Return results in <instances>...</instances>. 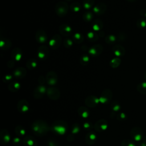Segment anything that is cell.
<instances>
[{
	"label": "cell",
	"mask_w": 146,
	"mask_h": 146,
	"mask_svg": "<svg viewBox=\"0 0 146 146\" xmlns=\"http://www.w3.org/2000/svg\"><path fill=\"white\" fill-rule=\"evenodd\" d=\"M34 133L38 136L45 135L49 130V126L44 121L38 120L34 122L31 126Z\"/></svg>",
	"instance_id": "obj_1"
},
{
	"label": "cell",
	"mask_w": 146,
	"mask_h": 146,
	"mask_svg": "<svg viewBox=\"0 0 146 146\" xmlns=\"http://www.w3.org/2000/svg\"><path fill=\"white\" fill-rule=\"evenodd\" d=\"M68 5L64 1L58 2L55 7V11L58 16L60 17H64L68 13Z\"/></svg>",
	"instance_id": "obj_2"
},
{
	"label": "cell",
	"mask_w": 146,
	"mask_h": 146,
	"mask_svg": "<svg viewBox=\"0 0 146 146\" xmlns=\"http://www.w3.org/2000/svg\"><path fill=\"white\" fill-rule=\"evenodd\" d=\"M67 124L61 120L56 121L52 124V128L54 129V131L60 135L65 133L67 130Z\"/></svg>",
	"instance_id": "obj_3"
},
{
	"label": "cell",
	"mask_w": 146,
	"mask_h": 146,
	"mask_svg": "<svg viewBox=\"0 0 146 146\" xmlns=\"http://www.w3.org/2000/svg\"><path fill=\"white\" fill-rule=\"evenodd\" d=\"M103 51V47L100 44H95L89 48L88 54L92 57L99 56Z\"/></svg>",
	"instance_id": "obj_4"
},
{
	"label": "cell",
	"mask_w": 146,
	"mask_h": 146,
	"mask_svg": "<svg viewBox=\"0 0 146 146\" xmlns=\"http://www.w3.org/2000/svg\"><path fill=\"white\" fill-rule=\"evenodd\" d=\"M50 55L48 47L46 45H41L37 50V56L42 60L46 59Z\"/></svg>",
	"instance_id": "obj_5"
},
{
	"label": "cell",
	"mask_w": 146,
	"mask_h": 146,
	"mask_svg": "<svg viewBox=\"0 0 146 146\" xmlns=\"http://www.w3.org/2000/svg\"><path fill=\"white\" fill-rule=\"evenodd\" d=\"M62 43V38L59 34H55L52 36L49 42V45L51 49L57 50Z\"/></svg>",
	"instance_id": "obj_6"
},
{
	"label": "cell",
	"mask_w": 146,
	"mask_h": 146,
	"mask_svg": "<svg viewBox=\"0 0 146 146\" xmlns=\"http://www.w3.org/2000/svg\"><path fill=\"white\" fill-rule=\"evenodd\" d=\"M112 92L111 90L107 88L104 90L100 96L99 102L102 103H108L112 99Z\"/></svg>",
	"instance_id": "obj_7"
},
{
	"label": "cell",
	"mask_w": 146,
	"mask_h": 146,
	"mask_svg": "<svg viewBox=\"0 0 146 146\" xmlns=\"http://www.w3.org/2000/svg\"><path fill=\"white\" fill-rule=\"evenodd\" d=\"M130 135L134 140L139 142L143 137V131L140 128H133L131 131Z\"/></svg>",
	"instance_id": "obj_8"
},
{
	"label": "cell",
	"mask_w": 146,
	"mask_h": 146,
	"mask_svg": "<svg viewBox=\"0 0 146 146\" xmlns=\"http://www.w3.org/2000/svg\"><path fill=\"white\" fill-rule=\"evenodd\" d=\"M46 80L48 84L54 86L58 82V75L55 71H50L46 75Z\"/></svg>",
	"instance_id": "obj_9"
},
{
	"label": "cell",
	"mask_w": 146,
	"mask_h": 146,
	"mask_svg": "<svg viewBox=\"0 0 146 146\" xmlns=\"http://www.w3.org/2000/svg\"><path fill=\"white\" fill-rule=\"evenodd\" d=\"M36 42L39 43H44L47 40V36L46 31L42 29H39L36 31L35 35Z\"/></svg>",
	"instance_id": "obj_10"
},
{
	"label": "cell",
	"mask_w": 146,
	"mask_h": 146,
	"mask_svg": "<svg viewBox=\"0 0 146 146\" xmlns=\"http://www.w3.org/2000/svg\"><path fill=\"white\" fill-rule=\"evenodd\" d=\"M47 95L48 97L52 100H57L60 97V91L56 87H49L46 91Z\"/></svg>",
	"instance_id": "obj_11"
},
{
	"label": "cell",
	"mask_w": 146,
	"mask_h": 146,
	"mask_svg": "<svg viewBox=\"0 0 146 146\" xmlns=\"http://www.w3.org/2000/svg\"><path fill=\"white\" fill-rule=\"evenodd\" d=\"M107 10V5L103 2L97 3L93 8V11L98 15L103 14Z\"/></svg>",
	"instance_id": "obj_12"
},
{
	"label": "cell",
	"mask_w": 146,
	"mask_h": 146,
	"mask_svg": "<svg viewBox=\"0 0 146 146\" xmlns=\"http://www.w3.org/2000/svg\"><path fill=\"white\" fill-rule=\"evenodd\" d=\"M59 31L61 35L66 37L70 36L72 33V28L67 24H62L60 25L59 27Z\"/></svg>",
	"instance_id": "obj_13"
},
{
	"label": "cell",
	"mask_w": 146,
	"mask_h": 146,
	"mask_svg": "<svg viewBox=\"0 0 146 146\" xmlns=\"http://www.w3.org/2000/svg\"><path fill=\"white\" fill-rule=\"evenodd\" d=\"M108 127V124L107 120L104 119H100L96 121L94 125L95 129L98 132H101L105 131Z\"/></svg>",
	"instance_id": "obj_14"
},
{
	"label": "cell",
	"mask_w": 146,
	"mask_h": 146,
	"mask_svg": "<svg viewBox=\"0 0 146 146\" xmlns=\"http://www.w3.org/2000/svg\"><path fill=\"white\" fill-rule=\"evenodd\" d=\"M47 90L46 87L44 85H39L34 90L33 95L36 99L41 98L44 94L46 92Z\"/></svg>",
	"instance_id": "obj_15"
},
{
	"label": "cell",
	"mask_w": 146,
	"mask_h": 146,
	"mask_svg": "<svg viewBox=\"0 0 146 146\" xmlns=\"http://www.w3.org/2000/svg\"><path fill=\"white\" fill-rule=\"evenodd\" d=\"M22 55H23V53H22V50L18 47H16L13 49L11 52V59L15 62L19 61L22 59Z\"/></svg>",
	"instance_id": "obj_16"
},
{
	"label": "cell",
	"mask_w": 146,
	"mask_h": 146,
	"mask_svg": "<svg viewBox=\"0 0 146 146\" xmlns=\"http://www.w3.org/2000/svg\"><path fill=\"white\" fill-rule=\"evenodd\" d=\"M99 99L94 95L87 96L85 99V104L89 107H94L99 103Z\"/></svg>",
	"instance_id": "obj_17"
},
{
	"label": "cell",
	"mask_w": 146,
	"mask_h": 146,
	"mask_svg": "<svg viewBox=\"0 0 146 146\" xmlns=\"http://www.w3.org/2000/svg\"><path fill=\"white\" fill-rule=\"evenodd\" d=\"M112 51L114 55L118 58L124 55L125 52V50L124 47L119 44H116L113 46V47H112Z\"/></svg>",
	"instance_id": "obj_18"
},
{
	"label": "cell",
	"mask_w": 146,
	"mask_h": 146,
	"mask_svg": "<svg viewBox=\"0 0 146 146\" xmlns=\"http://www.w3.org/2000/svg\"><path fill=\"white\" fill-rule=\"evenodd\" d=\"M12 43L10 39L7 38H1L0 40V48L2 50H8L11 48Z\"/></svg>",
	"instance_id": "obj_19"
},
{
	"label": "cell",
	"mask_w": 146,
	"mask_h": 146,
	"mask_svg": "<svg viewBox=\"0 0 146 146\" xmlns=\"http://www.w3.org/2000/svg\"><path fill=\"white\" fill-rule=\"evenodd\" d=\"M27 74V70L25 68L23 67H19L14 70L13 71V75L15 78L21 79L26 75Z\"/></svg>",
	"instance_id": "obj_20"
},
{
	"label": "cell",
	"mask_w": 146,
	"mask_h": 146,
	"mask_svg": "<svg viewBox=\"0 0 146 146\" xmlns=\"http://www.w3.org/2000/svg\"><path fill=\"white\" fill-rule=\"evenodd\" d=\"M17 108L19 112L25 113L27 112L29 109V103L24 99L21 100L18 102Z\"/></svg>",
	"instance_id": "obj_21"
},
{
	"label": "cell",
	"mask_w": 146,
	"mask_h": 146,
	"mask_svg": "<svg viewBox=\"0 0 146 146\" xmlns=\"http://www.w3.org/2000/svg\"><path fill=\"white\" fill-rule=\"evenodd\" d=\"M10 134L6 129H3L1 131L0 140H1V144H5L7 143L10 141Z\"/></svg>",
	"instance_id": "obj_22"
},
{
	"label": "cell",
	"mask_w": 146,
	"mask_h": 146,
	"mask_svg": "<svg viewBox=\"0 0 146 146\" xmlns=\"http://www.w3.org/2000/svg\"><path fill=\"white\" fill-rule=\"evenodd\" d=\"M23 144L24 146H36V141L32 136L27 135L23 137Z\"/></svg>",
	"instance_id": "obj_23"
},
{
	"label": "cell",
	"mask_w": 146,
	"mask_h": 146,
	"mask_svg": "<svg viewBox=\"0 0 146 146\" xmlns=\"http://www.w3.org/2000/svg\"><path fill=\"white\" fill-rule=\"evenodd\" d=\"M91 27L94 31H101L103 27V23L100 19H96L91 23Z\"/></svg>",
	"instance_id": "obj_24"
},
{
	"label": "cell",
	"mask_w": 146,
	"mask_h": 146,
	"mask_svg": "<svg viewBox=\"0 0 146 146\" xmlns=\"http://www.w3.org/2000/svg\"><path fill=\"white\" fill-rule=\"evenodd\" d=\"M96 139V135L94 132H88L86 136V141L88 144H93Z\"/></svg>",
	"instance_id": "obj_25"
},
{
	"label": "cell",
	"mask_w": 146,
	"mask_h": 146,
	"mask_svg": "<svg viewBox=\"0 0 146 146\" xmlns=\"http://www.w3.org/2000/svg\"><path fill=\"white\" fill-rule=\"evenodd\" d=\"M86 38H87V39L89 42H96V41H97L98 40V39H99V35H98V34H97L96 33L90 31V32L87 33Z\"/></svg>",
	"instance_id": "obj_26"
},
{
	"label": "cell",
	"mask_w": 146,
	"mask_h": 146,
	"mask_svg": "<svg viewBox=\"0 0 146 146\" xmlns=\"http://www.w3.org/2000/svg\"><path fill=\"white\" fill-rule=\"evenodd\" d=\"M37 61L34 58H30L29 59L26 63V66L27 68L30 70H32L35 68L37 66Z\"/></svg>",
	"instance_id": "obj_27"
},
{
	"label": "cell",
	"mask_w": 146,
	"mask_h": 146,
	"mask_svg": "<svg viewBox=\"0 0 146 146\" xmlns=\"http://www.w3.org/2000/svg\"><path fill=\"white\" fill-rule=\"evenodd\" d=\"M20 87H21L20 83L16 81L11 82L8 86V89L11 92H17L19 90Z\"/></svg>",
	"instance_id": "obj_28"
},
{
	"label": "cell",
	"mask_w": 146,
	"mask_h": 146,
	"mask_svg": "<svg viewBox=\"0 0 146 146\" xmlns=\"http://www.w3.org/2000/svg\"><path fill=\"white\" fill-rule=\"evenodd\" d=\"M72 40L75 43L79 44L84 41V36L82 34L76 33L73 35Z\"/></svg>",
	"instance_id": "obj_29"
},
{
	"label": "cell",
	"mask_w": 146,
	"mask_h": 146,
	"mask_svg": "<svg viewBox=\"0 0 146 146\" xmlns=\"http://www.w3.org/2000/svg\"><path fill=\"white\" fill-rule=\"evenodd\" d=\"M105 42L109 44H112L115 43V42L117 40V38L116 36H115L114 35L112 34H109L107 35L106 37H105Z\"/></svg>",
	"instance_id": "obj_30"
},
{
	"label": "cell",
	"mask_w": 146,
	"mask_h": 146,
	"mask_svg": "<svg viewBox=\"0 0 146 146\" xmlns=\"http://www.w3.org/2000/svg\"><path fill=\"white\" fill-rule=\"evenodd\" d=\"M78 112L79 115L83 118H86L89 115V112L88 109L84 107H79L78 110Z\"/></svg>",
	"instance_id": "obj_31"
},
{
	"label": "cell",
	"mask_w": 146,
	"mask_h": 146,
	"mask_svg": "<svg viewBox=\"0 0 146 146\" xmlns=\"http://www.w3.org/2000/svg\"><path fill=\"white\" fill-rule=\"evenodd\" d=\"M70 10L72 11H74L75 13H77V12H79L81 10L82 6H81L80 3L77 2H75L72 3L70 5Z\"/></svg>",
	"instance_id": "obj_32"
},
{
	"label": "cell",
	"mask_w": 146,
	"mask_h": 146,
	"mask_svg": "<svg viewBox=\"0 0 146 146\" xmlns=\"http://www.w3.org/2000/svg\"><path fill=\"white\" fill-rule=\"evenodd\" d=\"M120 63H121L120 58H118V57H116V58H114L113 59H112L110 61V65L112 68H115L118 67L120 66Z\"/></svg>",
	"instance_id": "obj_33"
},
{
	"label": "cell",
	"mask_w": 146,
	"mask_h": 146,
	"mask_svg": "<svg viewBox=\"0 0 146 146\" xmlns=\"http://www.w3.org/2000/svg\"><path fill=\"white\" fill-rule=\"evenodd\" d=\"M82 18H83V19L85 22H90L92 21V19L93 18V14L92 12H91L90 11H86L83 13Z\"/></svg>",
	"instance_id": "obj_34"
},
{
	"label": "cell",
	"mask_w": 146,
	"mask_h": 146,
	"mask_svg": "<svg viewBox=\"0 0 146 146\" xmlns=\"http://www.w3.org/2000/svg\"><path fill=\"white\" fill-rule=\"evenodd\" d=\"M90 57L87 54H83L80 58V63L83 66L87 65L90 62Z\"/></svg>",
	"instance_id": "obj_35"
},
{
	"label": "cell",
	"mask_w": 146,
	"mask_h": 146,
	"mask_svg": "<svg viewBox=\"0 0 146 146\" xmlns=\"http://www.w3.org/2000/svg\"><path fill=\"white\" fill-rule=\"evenodd\" d=\"M95 0H83V6L86 9H90L93 7Z\"/></svg>",
	"instance_id": "obj_36"
},
{
	"label": "cell",
	"mask_w": 146,
	"mask_h": 146,
	"mask_svg": "<svg viewBox=\"0 0 146 146\" xmlns=\"http://www.w3.org/2000/svg\"><path fill=\"white\" fill-rule=\"evenodd\" d=\"M137 90L142 94H146V82L139 84L137 86Z\"/></svg>",
	"instance_id": "obj_37"
},
{
	"label": "cell",
	"mask_w": 146,
	"mask_h": 146,
	"mask_svg": "<svg viewBox=\"0 0 146 146\" xmlns=\"http://www.w3.org/2000/svg\"><path fill=\"white\" fill-rule=\"evenodd\" d=\"M15 132L16 134L17 135H18L19 136H24L26 133V131H25V129H24V128L21 126H19V125L15 127Z\"/></svg>",
	"instance_id": "obj_38"
},
{
	"label": "cell",
	"mask_w": 146,
	"mask_h": 146,
	"mask_svg": "<svg viewBox=\"0 0 146 146\" xmlns=\"http://www.w3.org/2000/svg\"><path fill=\"white\" fill-rule=\"evenodd\" d=\"M63 44L66 48H71L73 45V40H72L69 38H66L64 39Z\"/></svg>",
	"instance_id": "obj_39"
},
{
	"label": "cell",
	"mask_w": 146,
	"mask_h": 146,
	"mask_svg": "<svg viewBox=\"0 0 146 146\" xmlns=\"http://www.w3.org/2000/svg\"><path fill=\"white\" fill-rule=\"evenodd\" d=\"M121 146H135V144L133 141L126 139L121 142Z\"/></svg>",
	"instance_id": "obj_40"
},
{
	"label": "cell",
	"mask_w": 146,
	"mask_h": 146,
	"mask_svg": "<svg viewBox=\"0 0 146 146\" xmlns=\"http://www.w3.org/2000/svg\"><path fill=\"white\" fill-rule=\"evenodd\" d=\"M136 24L139 28H140V29L144 28L146 26V21L144 19H139L137 21Z\"/></svg>",
	"instance_id": "obj_41"
},
{
	"label": "cell",
	"mask_w": 146,
	"mask_h": 146,
	"mask_svg": "<svg viewBox=\"0 0 146 146\" xmlns=\"http://www.w3.org/2000/svg\"><path fill=\"white\" fill-rule=\"evenodd\" d=\"M126 38H127L126 34L125 33H119L117 36H116L117 40H118L119 42H122V41L125 40L126 39Z\"/></svg>",
	"instance_id": "obj_42"
},
{
	"label": "cell",
	"mask_w": 146,
	"mask_h": 146,
	"mask_svg": "<svg viewBox=\"0 0 146 146\" xmlns=\"http://www.w3.org/2000/svg\"><path fill=\"white\" fill-rule=\"evenodd\" d=\"M111 107L113 111H118L120 108V106L117 101H114L111 104Z\"/></svg>",
	"instance_id": "obj_43"
},
{
	"label": "cell",
	"mask_w": 146,
	"mask_h": 146,
	"mask_svg": "<svg viewBox=\"0 0 146 146\" xmlns=\"http://www.w3.org/2000/svg\"><path fill=\"white\" fill-rule=\"evenodd\" d=\"M13 78V76L11 74H6L3 76L2 80L3 82L7 83V82L11 81L12 80Z\"/></svg>",
	"instance_id": "obj_44"
},
{
	"label": "cell",
	"mask_w": 146,
	"mask_h": 146,
	"mask_svg": "<svg viewBox=\"0 0 146 146\" xmlns=\"http://www.w3.org/2000/svg\"><path fill=\"white\" fill-rule=\"evenodd\" d=\"M46 81V78L43 75H40L38 78V82L40 85H43Z\"/></svg>",
	"instance_id": "obj_45"
},
{
	"label": "cell",
	"mask_w": 146,
	"mask_h": 146,
	"mask_svg": "<svg viewBox=\"0 0 146 146\" xmlns=\"http://www.w3.org/2000/svg\"><path fill=\"white\" fill-rule=\"evenodd\" d=\"M14 65H15V61H14L13 60H9L7 63V66L10 68H13L14 66Z\"/></svg>",
	"instance_id": "obj_46"
},
{
	"label": "cell",
	"mask_w": 146,
	"mask_h": 146,
	"mask_svg": "<svg viewBox=\"0 0 146 146\" xmlns=\"http://www.w3.org/2000/svg\"><path fill=\"white\" fill-rule=\"evenodd\" d=\"M140 146H146V137H143L139 141Z\"/></svg>",
	"instance_id": "obj_47"
},
{
	"label": "cell",
	"mask_w": 146,
	"mask_h": 146,
	"mask_svg": "<svg viewBox=\"0 0 146 146\" xmlns=\"http://www.w3.org/2000/svg\"><path fill=\"white\" fill-rule=\"evenodd\" d=\"M79 127L77 124H75L72 127V132L74 133H77L79 132Z\"/></svg>",
	"instance_id": "obj_48"
},
{
	"label": "cell",
	"mask_w": 146,
	"mask_h": 146,
	"mask_svg": "<svg viewBox=\"0 0 146 146\" xmlns=\"http://www.w3.org/2000/svg\"><path fill=\"white\" fill-rule=\"evenodd\" d=\"M21 143V140L19 139V137H15L14 139H13V144H15V145H19Z\"/></svg>",
	"instance_id": "obj_49"
},
{
	"label": "cell",
	"mask_w": 146,
	"mask_h": 146,
	"mask_svg": "<svg viewBox=\"0 0 146 146\" xmlns=\"http://www.w3.org/2000/svg\"><path fill=\"white\" fill-rule=\"evenodd\" d=\"M118 119H125V115L124 113H120L118 115Z\"/></svg>",
	"instance_id": "obj_50"
},
{
	"label": "cell",
	"mask_w": 146,
	"mask_h": 146,
	"mask_svg": "<svg viewBox=\"0 0 146 146\" xmlns=\"http://www.w3.org/2000/svg\"><path fill=\"white\" fill-rule=\"evenodd\" d=\"M81 49L83 51H87V50H89L88 46H86V45H83L82 47H81Z\"/></svg>",
	"instance_id": "obj_51"
},
{
	"label": "cell",
	"mask_w": 146,
	"mask_h": 146,
	"mask_svg": "<svg viewBox=\"0 0 146 146\" xmlns=\"http://www.w3.org/2000/svg\"><path fill=\"white\" fill-rule=\"evenodd\" d=\"M90 126V124L88 123H85L84 124V127L85 128H86V129L90 128H89Z\"/></svg>",
	"instance_id": "obj_52"
},
{
	"label": "cell",
	"mask_w": 146,
	"mask_h": 146,
	"mask_svg": "<svg viewBox=\"0 0 146 146\" xmlns=\"http://www.w3.org/2000/svg\"><path fill=\"white\" fill-rule=\"evenodd\" d=\"M99 35L101 36V37H103L104 36V33L103 31H100V32L99 33Z\"/></svg>",
	"instance_id": "obj_53"
},
{
	"label": "cell",
	"mask_w": 146,
	"mask_h": 146,
	"mask_svg": "<svg viewBox=\"0 0 146 146\" xmlns=\"http://www.w3.org/2000/svg\"><path fill=\"white\" fill-rule=\"evenodd\" d=\"M127 1H129V2H133L136 1V0H127Z\"/></svg>",
	"instance_id": "obj_54"
},
{
	"label": "cell",
	"mask_w": 146,
	"mask_h": 146,
	"mask_svg": "<svg viewBox=\"0 0 146 146\" xmlns=\"http://www.w3.org/2000/svg\"><path fill=\"white\" fill-rule=\"evenodd\" d=\"M144 78H145V79H146V71L145 72V74H144Z\"/></svg>",
	"instance_id": "obj_55"
},
{
	"label": "cell",
	"mask_w": 146,
	"mask_h": 146,
	"mask_svg": "<svg viewBox=\"0 0 146 146\" xmlns=\"http://www.w3.org/2000/svg\"><path fill=\"white\" fill-rule=\"evenodd\" d=\"M66 1H71V0H66Z\"/></svg>",
	"instance_id": "obj_56"
}]
</instances>
